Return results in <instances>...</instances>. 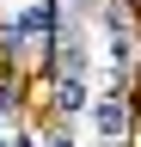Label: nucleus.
<instances>
[{"label":"nucleus","instance_id":"f257e3e1","mask_svg":"<svg viewBox=\"0 0 141 147\" xmlns=\"http://www.w3.org/2000/svg\"><path fill=\"white\" fill-rule=\"evenodd\" d=\"M92 129H98L104 141H117L123 129H129V104H123V92H111V98L92 104Z\"/></svg>","mask_w":141,"mask_h":147},{"label":"nucleus","instance_id":"f03ea898","mask_svg":"<svg viewBox=\"0 0 141 147\" xmlns=\"http://www.w3.org/2000/svg\"><path fill=\"white\" fill-rule=\"evenodd\" d=\"M43 25H49V6H31L25 18H12V25H6V43L19 49V43H31V37H37Z\"/></svg>","mask_w":141,"mask_h":147},{"label":"nucleus","instance_id":"7ed1b4c3","mask_svg":"<svg viewBox=\"0 0 141 147\" xmlns=\"http://www.w3.org/2000/svg\"><path fill=\"white\" fill-rule=\"evenodd\" d=\"M55 104L61 110H80L86 104V80H80V74H61V80H55Z\"/></svg>","mask_w":141,"mask_h":147},{"label":"nucleus","instance_id":"20e7f679","mask_svg":"<svg viewBox=\"0 0 141 147\" xmlns=\"http://www.w3.org/2000/svg\"><path fill=\"white\" fill-rule=\"evenodd\" d=\"M61 74H86V43H80V37H67V49H61Z\"/></svg>","mask_w":141,"mask_h":147},{"label":"nucleus","instance_id":"39448f33","mask_svg":"<svg viewBox=\"0 0 141 147\" xmlns=\"http://www.w3.org/2000/svg\"><path fill=\"white\" fill-rule=\"evenodd\" d=\"M49 147H74V141H67V135H49Z\"/></svg>","mask_w":141,"mask_h":147},{"label":"nucleus","instance_id":"423d86ee","mask_svg":"<svg viewBox=\"0 0 141 147\" xmlns=\"http://www.w3.org/2000/svg\"><path fill=\"white\" fill-rule=\"evenodd\" d=\"M67 6H86V0H67Z\"/></svg>","mask_w":141,"mask_h":147},{"label":"nucleus","instance_id":"0eeeda50","mask_svg":"<svg viewBox=\"0 0 141 147\" xmlns=\"http://www.w3.org/2000/svg\"><path fill=\"white\" fill-rule=\"evenodd\" d=\"M0 147H6V141H0Z\"/></svg>","mask_w":141,"mask_h":147}]
</instances>
